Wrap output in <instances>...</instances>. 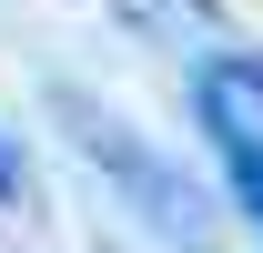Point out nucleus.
I'll return each mask as SVG.
<instances>
[{
	"instance_id": "f257e3e1",
	"label": "nucleus",
	"mask_w": 263,
	"mask_h": 253,
	"mask_svg": "<svg viewBox=\"0 0 263 253\" xmlns=\"http://www.w3.org/2000/svg\"><path fill=\"white\" fill-rule=\"evenodd\" d=\"M61 122H71V142H81V162H91V172L122 192L132 213L162 233V243H213V203L182 183V162H162V152H152V142H142L132 122L91 112L81 92H61Z\"/></svg>"
},
{
	"instance_id": "f03ea898",
	"label": "nucleus",
	"mask_w": 263,
	"mask_h": 253,
	"mask_svg": "<svg viewBox=\"0 0 263 253\" xmlns=\"http://www.w3.org/2000/svg\"><path fill=\"white\" fill-rule=\"evenodd\" d=\"M193 112L223 152H263V61L253 51H213L193 71Z\"/></svg>"
},
{
	"instance_id": "7ed1b4c3",
	"label": "nucleus",
	"mask_w": 263,
	"mask_h": 253,
	"mask_svg": "<svg viewBox=\"0 0 263 253\" xmlns=\"http://www.w3.org/2000/svg\"><path fill=\"white\" fill-rule=\"evenodd\" d=\"M223 172H233V203H243L253 233H263V152H223Z\"/></svg>"
},
{
	"instance_id": "20e7f679",
	"label": "nucleus",
	"mask_w": 263,
	"mask_h": 253,
	"mask_svg": "<svg viewBox=\"0 0 263 253\" xmlns=\"http://www.w3.org/2000/svg\"><path fill=\"white\" fill-rule=\"evenodd\" d=\"M0 203H21V152L0 142Z\"/></svg>"
}]
</instances>
